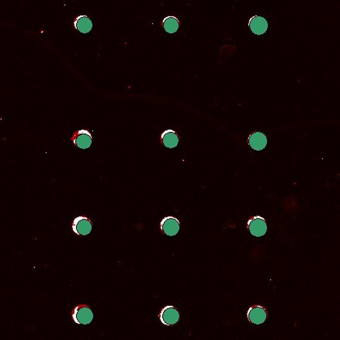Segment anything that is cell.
<instances>
[{
	"label": "cell",
	"instance_id": "obj_1",
	"mask_svg": "<svg viewBox=\"0 0 340 340\" xmlns=\"http://www.w3.org/2000/svg\"><path fill=\"white\" fill-rule=\"evenodd\" d=\"M72 313V319L78 325H89L93 319V313L87 304L75 306Z\"/></svg>",
	"mask_w": 340,
	"mask_h": 340
},
{
	"label": "cell",
	"instance_id": "obj_2",
	"mask_svg": "<svg viewBox=\"0 0 340 340\" xmlns=\"http://www.w3.org/2000/svg\"><path fill=\"white\" fill-rule=\"evenodd\" d=\"M159 318L163 325L172 326L180 320V313L173 306H166L161 310Z\"/></svg>",
	"mask_w": 340,
	"mask_h": 340
},
{
	"label": "cell",
	"instance_id": "obj_3",
	"mask_svg": "<svg viewBox=\"0 0 340 340\" xmlns=\"http://www.w3.org/2000/svg\"><path fill=\"white\" fill-rule=\"evenodd\" d=\"M92 224L90 219L86 216H79L74 219L72 230L78 236H86L92 231Z\"/></svg>",
	"mask_w": 340,
	"mask_h": 340
},
{
	"label": "cell",
	"instance_id": "obj_4",
	"mask_svg": "<svg viewBox=\"0 0 340 340\" xmlns=\"http://www.w3.org/2000/svg\"><path fill=\"white\" fill-rule=\"evenodd\" d=\"M248 228L251 235L262 237L267 233V224L265 219L261 216H255L248 221Z\"/></svg>",
	"mask_w": 340,
	"mask_h": 340
},
{
	"label": "cell",
	"instance_id": "obj_5",
	"mask_svg": "<svg viewBox=\"0 0 340 340\" xmlns=\"http://www.w3.org/2000/svg\"><path fill=\"white\" fill-rule=\"evenodd\" d=\"M72 143L79 149H89L92 145V135L87 130H79L75 132L71 138Z\"/></svg>",
	"mask_w": 340,
	"mask_h": 340
},
{
	"label": "cell",
	"instance_id": "obj_6",
	"mask_svg": "<svg viewBox=\"0 0 340 340\" xmlns=\"http://www.w3.org/2000/svg\"><path fill=\"white\" fill-rule=\"evenodd\" d=\"M247 318L254 325H261L267 320V311L262 306H252L247 311Z\"/></svg>",
	"mask_w": 340,
	"mask_h": 340
},
{
	"label": "cell",
	"instance_id": "obj_7",
	"mask_svg": "<svg viewBox=\"0 0 340 340\" xmlns=\"http://www.w3.org/2000/svg\"><path fill=\"white\" fill-rule=\"evenodd\" d=\"M180 221L173 216L164 217L160 223L161 231L169 236H174L180 231Z\"/></svg>",
	"mask_w": 340,
	"mask_h": 340
},
{
	"label": "cell",
	"instance_id": "obj_8",
	"mask_svg": "<svg viewBox=\"0 0 340 340\" xmlns=\"http://www.w3.org/2000/svg\"><path fill=\"white\" fill-rule=\"evenodd\" d=\"M249 27L255 35H262L267 32L268 29V24L265 18L259 17V16H254L250 20Z\"/></svg>",
	"mask_w": 340,
	"mask_h": 340
},
{
	"label": "cell",
	"instance_id": "obj_9",
	"mask_svg": "<svg viewBox=\"0 0 340 340\" xmlns=\"http://www.w3.org/2000/svg\"><path fill=\"white\" fill-rule=\"evenodd\" d=\"M249 145L254 150H263L267 145V136L262 132H254L249 137Z\"/></svg>",
	"mask_w": 340,
	"mask_h": 340
},
{
	"label": "cell",
	"instance_id": "obj_10",
	"mask_svg": "<svg viewBox=\"0 0 340 340\" xmlns=\"http://www.w3.org/2000/svg\"><path fill=\"white\" fill-rule=\"evenodd\" d=\"M161 142L169 149L176 147L179 144V136L173 130H166L161 135Z\"/></svg>",
	"mask_w": 340,
	"mask_h": 340
},
{
	"label": "cell",
	"instance_id": "obj_11",
	"mask_svg": "<svg viewBox=\"0 0 340 340\" xmlns=\"http://www.w3.org/2000/svg\"><path fill=\"white\" fill-rule=\"evenodd\" d=\"M74 27L82 34H88L92 29V23L86 15H80L74 21Z\"/></svg>",
	"mask_w": 340,
	"mask_h": 340
},
{
	"label": "cell",
	"instance_id": "obj_12",
	"mask_svg": "<svg viewBox=\"0 0 340 340\" xmlns=\"http://www.w3.org/2000/svg\"><path fill=\"white\" fill-rule=\"evenodd\" d=\"M163 28L169 34H174L180 28V21L177 18L169 16L163 21Z\"/></svg>",
	"mask_w": 340,
	"mask_h": 340
}]
</instances>
